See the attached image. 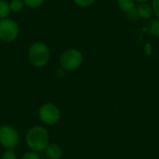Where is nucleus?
Returning a JSON list of instances; mask_svg holds the SVG:
<instances>
[{
	"label": "nucleus",
	"instance_id": "obj_3",
	"mask_svg": "<svg viewBox=\"0 0 159 159\" xmlns=\"http://www.w3.org/2000/svg\"><path fill=\"white\" fill-rule=\"evenodd\" d=\"M83 62V54L76 48H68L64 50L60 57L61 67L65 71H74L78 69Z\"/></svg>",
	"mask_w": 159,
	"mask_h": 159
},
{
	"label": "nucleus",
	"instance_id": "obj_12",
	"mask_svg": "<svg viewBox=\"0 0 159 159\" xmlns=\"http://www.w3.org/2000/svg\"><path fill=\"white\" fill-rule=\"evenodd\" d=\"M24 7H25V5H24L23 0H11L9 2L10 10L15 13L20 12L24 8Z\"/></svg>",
	"mask_w": 159,
	"mask_h": 159
},
{
	"label": "nucleus",
	"instance_id": "obj_1",
	"mask_svg": "<svg viewBox=\"0 0 159 159\" xmlns=\"http://www.w3.org/2000/svg\"><path fill=\"white\" fill-rule=\"evenodd\" d=\"M27 146L34 152L45 151L49 143V134L42 126H34L28 129L25 135Z\"/></svg>",
	"mask_w": 159,
	"mask_h": 159
},
{
	"label": "nucleus",
	"instance_id": "obj_17",
	"mask_svg": "<svg viewBox=\"0 0 159 159\" xmlns=\"http://www.w3.org/2000/svg\"><path fill=\"white\" fill-rule=\"evenodd\" d=\"M152 8L153 12L156 15L157 19H159V0H152Z\"/></svg>",
	"mask_w": 159,
	"mask_h": 159
},
{
	"label": "nucleus",
	"instance_id": "obj_11",
	"mask_svg": "<svg viewBox=\"0 0 159 159\" xmlns=\"http://www.w3.org/2000/svg\"><path fill=\"white\" fill-rule=\"evenodd\" d=\"M148 31L152 35L156 36L157 38H159V19L152 20L149 22Z\"/></svg>",
	"mask_w": 159,
	"mask_h": 159
},
{
	"label": "nucleus",
	"instance_id": "obj_2",
	"mask_svg": "<svg viewBox=\"0 0 159 159\" xmlns=\"http://www.w3.org/2000/svg\"><path fill=\"white\" fill-rule=\"evenodd\" d=\"M50 51L47 44L44 42H34L33 43L27 53V58L29 62L36 68L44 67L49 60Z\"/></svg>",
	"mask_w": 159,
	"mask_h": 159
},
{
	"label": "nucleus",
	"instance_id": "obj_10",
	"mask_svg": "<svg viewBox=\"0 0 159 159\" xmlns=\"http://www.w3.org/2000/svg\"><path fill=\"white\" fill-rule=\"evenodd\" d=\"M10 11L11 10L9 7V3L5 0H0V20L8 18Z\"/></svg>",
	"mask_w": 159,
	"mask_h": 159
},
{
	"label": "nucleus",
	"instance_id": "obj_5",
	"mask_svg": "<svg viewBox=\"0 0 159 159\" xmlns=\"http://www.w3.org/2000/svg\"><path fill=\"white\" fill-rule=\"evenodd\" d=\"M39 118L40 120L48 126L57 124L61 119V111L57 105L51 102H47L41 105L39 108Z\"/></svg>",
	"mask_w": 159,
	"mask_h": 159
},
{
	"label": "nucleus",
	"instance_id": "obj_4",
	"mask_svg": "<svg viewBox=\"0 0 159 159\" xmlns=\"http://www.w3.org/2000/svg\"><path fill=\"white\" fill-rule=\"evenodd\" d=\"M20 33V27L16 20L7 18L0 20V40L5 43L14 41Z\"/></svg>",
	"mask_w": 159,
	"mask_h": 159
},
{
	"label": "nucleus",
	"instance_id": "obj_8",
	"mask_svg": "<svg viewBox=\"0 0 159 159\" xmlns=\"http://www.w3.org/2000/svg\"><path fill=\"white\" fill-rule=\"evenodd\" d=\"M137 14L142 19H144V20L150 19L154 14L152 6H150L147 3H141L137 8Z\"/></svg>",
	"mask_w": 159,
	"mask_h": 159
},
{
	"label": "nucleus",
	"instance_id": "obj_16",
	"mask_svg": "<svg viewBox=\"0 0 159 159\" xmlns=\"http://www.w3.org/2000/svg\"><path fill=\"white\" fill-rule=\"evenodd\" d=\"M20 159H41L40 156L37 154V152H34V151H29L26 152Z\"/></svg>",
	"mask_w": 159,
	"mask_h": 159
},
{
	"label": "nucleus",
	"instance_id": "obj_9",
	"mask_svg": "<svg viewBox=\"0 0 159 159\" xmlns=\"http://www.w3.org/2000/svg\"><path fill=\"white\" fill-rule=\"evenodd\" d=\"M118 7L127 13H130L135 9V0H117Z\"/></svg>",
	"mask_w": 159,
	"mask_h": 159
},
{
	"label": "nucleus",
	"instance_id": "obj_6",
	"mask_svg": "<svg viewBox=\"0 0 159 159\" xmlns=\"http://www.w3.org/2000/svg\"><path fill=\"white\" fill-rule=\"evenodd\" d=\"M20 142L19 132L9 125L0 127V145L6 149H14Z\"/></svg>",
	"mask_w": 159,
	"mask_h": 159
},
{
	"label": "nucleus",
	"instance_id": "obj_13",
	"mask_svg": "<svg viewBox=\"0 0 159 159\" xmlns=\"http://www.w3.org/2000/svg\"><path fill=\"white\" fill-rule=\"evenodd\" d=\"M25 7L29 8H37L43 5L45 0H23Z\"/></svg>",
	"mask_w": 159,
	"mask_h": 159
},
{
	"label": "nucleus",
	"instance_id": "obj_14",
	"mask_svg": "<svg viewBox=\"0 0 159 159\" xmlns=\"http://www.w3.org/2000/svg\"><path fill=\"white\" fill-rule=\"evenodd\" d=\"M1 159H17V155L13 149H6L2 153Z\"/></svg>",
	"mask_w": 159,
	"mask_h": 159
},
{
	"label": "nucleus",
	"instance_id": "obj_7",
	"mask_svg": "<svg viewBox=\"0 0 159 159\" xmlns=\"http://www.w3.org/2000/svg\"><path fill=\"white\" fill-rule=\"evenodd\" d=\"M45 153L48 159H61L63 155L61 147L57 143H49L46 148Z\"/></svg>",
	"mask_w": 159,
	"mask_h": 159
},
{
	"label": "nucleus",
	"instance_id": "obj_18",
	"mask_svg": "<svg viewBox=\"0 0 159 159\" xmlns=\"http://www.w3.org/2000/svg\"><path fill=\"white\" fill-rule=\"evenodd\" d=\"M149 0H135V2H138V3H147Z\"/></svg>",
	"mask_w": 159,
	"mask_h": 159
},
{
	"label": "nucleus",
	"instance_id": "obj_15",
	"mask_svg": "<svg viewBox=\"0 0 159 159\" xmlns=\"http://www.w3.org/2000/svg\"><path fill=\"white\" fill-rule=\"evenodd\" d=\"M94 1L95 0H74L75 5H77L78 7H88L91 6L94 3Z\"/></svg>",
	"mask_w": 159,
	"mask_h": 159
}]
</instances>
